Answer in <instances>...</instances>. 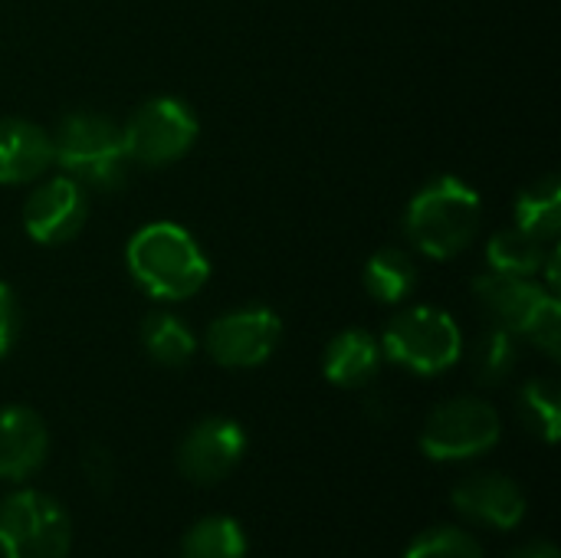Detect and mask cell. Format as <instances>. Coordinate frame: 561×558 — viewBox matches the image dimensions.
Wrapping results in <instances>:
<instances>
[{"label":"cell","instance_id":"14","mask_svg":"<svg viewBox=\"0 0 561 558\" xmlns=\"http://www.w3.org/2000/svg\"><path fill=\"white\" fill-rule=\"evenodd\" d=\"M53 164V138L23 118H0V184H23Z\"/></svg>","mask_w":561,"mask_h":558},{"label":"cell","instance_id":"12","mask_svg":"<svg viewBox=\"0 0 561 558\" xmlns=\"http://www.w3.org/2000/svg\"><path fill=\"white\" fill-rule=\"evenodd\" d=\"M85 224V194L72 178H56L36 187L23 207V227L36 243L56 247L72 240Z\"/></svg>","mask_w":561,"mask_h":558},{"label":"cell","instance_id":"21","mask_svg":"<svg viewBox=\"0 0 561 558\" xmlns=\"http://www.w3.org/2000/svg\"><path fill=\"white\" fill-rule=\"evenodd\" d=\"M519 362V345H516V332H510L506 326H490L473 352V365H477V378L486 385H500L510 378V372Z\"/></svg>","mask_w":561,"mask_h":558},{"label":"cell","instance_id":"22","mask_svg":"<svg viewBox=\"0 0 561 558\" xmlns=\"http://www.w3.org/2000/svg\"><path fill=\"white\" fill-rule=\"evenodd\" d=\"M519 411L526 418V424L549 444L559 441V421H561V401L559 385L556 382H529L519 395Z\"/></svg>","mask_w":561,"mask_h":558},{"label":"cell","instance_id":"18","mask_svg":"<svg viewBox=\"0 0 561 558\" xmlns=\"http://www.w3.org/2000/svg\"><path fill=\"white\" fill-rule=\"evenodd\" d=\"M417 283V266L404 250H378L365 266V286L378 303H401Z\"/></svg>","mask_w":561,"mask_h":558},{"label":"cell","instance_id":"23","mask_svg":"<svg viewBox=\"0 0 561 558\" xmlns=\"http://www.w3.org/2000/svg\"><path fill=\"white\" fill-rule=\"evenodd\" d=\"M404 558H486L483 556V546L457 529V526H434L427 533H421L411 546Z\"/></svg>","mask_w":561,"mask_h":558},{"label":"cell","instance_id":"26","mask_svg":"<svg viewBox=\"0 0 561 558\" xmlns=\"http://www.w3.org/2000/svg\"><path fill=\"white\" fill-rule=\"evenodd\" d=\"M510 558H559V549L542 539V543H529V546L516 549Z\"/></svg>","mask_w":561,"mask_h":558},{"label":"cell","instance_id":"16","mask_svg":"<svg viewBox=\"0 0 561 558\" xmlns=\"http://www.w3.org/2000/svg\"><path fill=\"white\" fill-rule=\"evenodd\" d=\"M247 533L230 516H204L181 539V558H247Z\"/></svg>","mask_w":561,"mask_h":558},{"label":"cell","instance_id":"10","mask_svg":"<svg viewBox=\"0 0 561 558\" xmlns=\"http://www.w3.org/2000/svg\"><path fill=\"white\" fill-rule=\"evenodd\" d=\"M279 335H283V326L276 312L263 306H250V309L227 312L210 326L207 352L224 368H256L276 352Z\"/></svg>","mask_w":561,"mask_h":558},{"label":"cell","instance_id":"9","mask_svg":"<svg viewBox=\"0 0 561 558\" xmlns=\"http://www.w3.org/2000/svg\"><path fill=\"white\" fill-rule=\"evenodd\" d=\"M247 454V434L230 418H207L194 424L178 447V470L197 487L227 480Z\"/></svg>","mask_w":561,"mask_h":558},{"label":"cell","instance_id":"17","mask_svg":"<svg viewBox=\"0 0 561 558\" xmlns=\"http://www.w3.org/2000/svg\"><path fill=\"white\" fill-rule=\"evenodd\" d=\"M516 224L523 234L536 240H556L561 227V184L559 178H546L526 187L516 201Z\"/></svg>","mask_w":561,"mask_h":558},{"label":"cell","instance_id":"6","mask_svg":"<svg viewBox=\"0 0 561 558\" xmlns=\"http://www.w3.org/2000/svg\"><path fill=\"white\" fill-rule=\"evenodd\" d=\"M460 329L457 322L434 306H414L394 316L385 329L381 349L391 362L417 372L440 375L460 358Z\"/></svg>","mask_w":561,"mask_h":558},{"label":"cell","instance_id":"25","mask_svg":"<svg viewBox=\"0 0 561 558\" xmlns=\"http://www.w3.org/2000/svg\"><path fill=\"white\" fill-rule=\"evenodd\" d=\"M82 470H85L89 483H95L99 490H108V487H112V477H115V470H112V464H108V454H105V451L92 447V451L85 454V464H82Z\"/></svg>","mask_w":561,"mask_h":558},{"label":"cell","instance_id":"5","mask_svg":"<svg viewBox=\"0 0 561 558\" xmlns=\"http://www.w3.org/2000/svg\"><path fill=\"white\" fill-rule=\"evenodd\" d=\"M72 523L59 500L16 490L0 503V558H69Z\"/></svg>","mask_w":561,"mask_h":558},{"label":"cell","instance_id":"7","mask_svg":"<svg viewBox=\"0 0 561 558\" xmlns=\"http://www.w3.org/2000/svg\"><path fill=\"white\" fill-rule=\"evenodd\" d=\"M500 431L503 424L493 405L480 398H454L431 411L421 431V451L440 464L473 460L496 447Z\"/></svg>","mask_w":561,"mask_h":558},{"label":"cell","instance_id":"15","mask_svg":"<svg viewBox=\"0 0 561 558\" xmlns=\"http://www.w3.org/2000/svg\"><path fill=\"white\" fill-rule=\"evenodd\" d=\"M378 365H381V349L362 329H348L335 335L332 345L325 349V378L339 388L368 385L378 375Z\"/></svg>","mask_w":561,"mask_h":558},{"label":"cell","instance_id":"13","mask_svg":"<svg viewBox=\"0 0 561 558\" xmlns=\"http://www.w3.org/2000/svg\"><path fill=\"white\" fill-rule=\"evenodd\" d=\"M49 454V434L36 411L23 405L0 408V480L20 483L33 477Z\"/></svg>","mask_w":561,"mask_h":558},{"label":"cell","instance_id":"3","mask_svg":"<svg viewBox=\"0 0 561 558\" xmlns=\"http://www.w3.org/2000/svg\"><path fill=\"white\" fill-rule=\"evenodd\" d=\"M480 227V197L457 178L427 184L408 207V237L434 260L460 253Z\"/></svg>","mask_w":561,"mask_h":558},{"label":"cell","instance_id":"1","mask_svg":"<svg viewBox=\"0 0 561 558\" xmlns=\"http://www.w3.org/2000/svg\"><path fill=\"white\" fill-rule=\"evenodd\" d=\"M128 270L141 289L158 299L178 303L207 283V257L197 240L168 220L141 227L128 243Z\"/></svg>","mask_w":561,"mask_h":558},{"label":"cell","instance_id":"24","mask_svg":"<svg viewBox=\"0 0 561 558\" xmlns=\"http://www.w3.org/2000/svg\"><path fill=\"white\" fill-rule=\"evenodd\" d=\"M16 329H20L16 299H13L10 286L0 283V358L10 355V349H13V342H16Z\"/></svg>","mask_w":561,"mask_h":558},{"label":"cell","instance_id":"11","mask_svg":"<svg viewBox=\"0 0 561 558\" xmlns=\"http://www.w3.org/2000/svg\"><path fill=\"white\" fill-rule=\"evenodd\" d=\"M450 503L470 523H480L493 533H510L526 516V493L516 480L503 474H473L460 480L450 493Z\"/></svg>","mask_w":561,"mask_h":558},{"label":"cell","instance_id":"2","mask_svg":"<svg viewBox=\"0 0 561 558\" xmlns=\"http://www.w3.org/2000/svg\"><path fill=\"white\" fill-rule=\"evenodd\" d=\"M53 161L72 178L79 187L112 191L128 178V151L122 141V128L92 112H72L62 118L53 138Z\"/></svg>","mask_w":561,"mask_h":558},{"label":"cell","instance_id":"8","mask_svg":"<svg viewBox=\"0 0 561 558\" xmlns=\"http://www.w3.org/2000/svg\"><path fill=\"white\" fill-rule=\"evenodd\" d=\"M194 138H197L194 112L181 99H171V95L145 102L122 128L128 158L148 168L178 161L194 145Z\"/></svg>","mask_w":561,"mask_h":558},{"label":"cell","instance_id":"19","mask_svg":"<svg viewBox=\"0 0 561 558\" xmlns=\"http://www.w3.org/2000/svg\"><path fill=\"white\" fill-rule=\"evenodd\" d=\"M141 342H145V352L158 362V365H168V368H181L194 358V335L191 329L174 319V316H148L145 326H141Z\"/></svg>","mask_w":561,"mask_h":558},{"label":"cell","instance_id":"20","mask_svg":"<svg viewBox=\"0 0 561 558\" xmlns=\"http://www.w3.org/2000/svg\"><path fill=\"white\" fill-rule=\"evenodd\" d=\"M490 266L493 273H510V276H536L546 266V253H542V240L516 230H503L490 240L486 247Z\"/></svg>","mask_w":561,"mask_h":558},{"label":"cell","instance_id":"4","mask_svg":"<svg viewBox=\"0 0 561 558\" xmlns=\"http://www.w3.org/2000/svg\"><path fill=\"white\" fill-rule=\"evenodd\" d=\"M477 296L500 326L533 339L549 358H559L561 306L552 293H542L526 276L490 270L477 280Z\"/></svg>","mask_w":561,"mask_h":558}]
</instances>
